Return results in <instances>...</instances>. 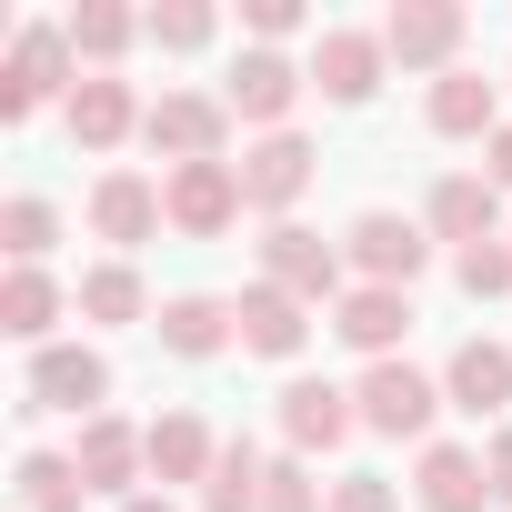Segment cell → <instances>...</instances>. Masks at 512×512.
<instances>
[{
	"label": "cell",
	"instance_id": "6da1fadb",
	"mask_svg": "<svg viewBox=\"0 0 512 512\" xmlns=\"http://www.w3.org/2000/svg\"><path fill=\"white\" fill-rule=\"evenodd\" d=\"M161 211H171V231L211 241V231H231V221H241V171H231V161H191V171H171V181H161Z\"/></svg>",
	"mask_w": 512,
	"mask_h": 512
},
{
	"label": "cell",
	"instance_id": "7a4b0ae2",
	"mask_svg": "<svg viewBox=\"0 0 512 512\" xmlns=\"http://www.w3.org/2000/svg\"><path fill=\"white\" fill-rule=\"evenodd\" d=\"M141 131H151V151H171V171L221 161V101H201V91H161L141 111Z\"/></svg>",
	"mask_w": 512,
	"mask_h": 512
},
{
	"label": "cell",
	"instance_id": "3957f363",
	"mask_svg": "<svg viewBox=\"0 0 512 512\" xmlns=\"http://www.w3.org/2000/svg\"><path fill=\"white\" fill-rule=\"evenodd\" d=\"M352 402H362V422H372V432H402V442H412V432H432V402H442V392H432L412 362H372Z\"/></svg>",
	"mask_w": 512,
	"mask_h": 512
},
{
	"label": "cell",
	"instance_id": "277c9868",
	"mask_svg": "<svg viewBox=\"0 0 512 512\" xmlns=\"http://www.w3.org/2000/svg\"><path fill=\"white\" fill-rule=\"evenodd\" d=\"M262 262H272V282H282L292 302H332V292H342V251H332L322 231H302V221H282V231L262 241Z\"/></svg>",
	"mask_w": 512,
	"mask_h": 512
},
{
	"label": "cell",
	"instance_id": "5b68a950",
	"mask_svg": "<svg viewBox=\"0 0 512 512\" xmlns=\"http://www.w3.org/2000/svg\"><path fill=\"white\" fill-rule=\"evenodd\" d=\"M231 171H241V201H262V211H292V201L312 191V141L272 131V141H251Z\"/></svg>",
	"mask_w": 512,
	"mask_h": 512
},
{
	"label": "cell",
	"instance_id": "8992f818",
	"mask_svg": "<svg viewBox=\"0 0 512 512\" xmlns=\"http://www.w3.org/2000/svg\"><path fill=\"white\" fill-rule=\"evenodd\" d=\"M61 61H71V31H21L11 81H0V121H31V111L61 91Z\"/></svg>",
	"mask_w": 512,
	"mask_h": 512
},
{
	"label": "cell",
	"instance_id": "52a82bcc",
	"mask_svg": "<svg viewBox=\"0 0 512 512\" xmlns=\"http://www.w3.org/2000/svg\"><path fill=\"white\" fill-rule=\"evenodd\" d=\"M161 221H171V211H161V181H141V171H111V181L91 191V231H101V241H121V251H131V241H151Z\"/></svg>",
	"mask_w": 512,
	"mask_h": 512
},
{
	"label": "cell",
	"instance_id": "ba28073f",
	"mask_svg": "<svg viewBox=\"0 0 512 512\" xmlns=\"http://www.w3.org/2000/svg\"><path fill=\"white\" fill-rule=\"evenodd\" d=\"M422 251H432V241H422L412 221H392V211H362V221H352V262H362L382 292H402V282L422 272Z\"/></svg>",
	"mask_w": 512,
	"mask_h": 512
},
{
	"label": "cell",
	"instance_id": "9c48e42d",
	"mask_svg": "<svg viewBox=\"0 0 512 512\" xmlns=\"http://www.w3.org/2000/svg\"><path fill=\"white\" fill-rule=\"evenodd\" d=\"M452 41H462V11H452V0H402V11L382 21V51H392V61H412V71L452 61Z\"/></svg>",
	"mask_w": 512,
	"mask_h": 512
},
{
	"label": "cell",
	"instance_id": "30bf717a",
	"mask_svg": "<svg viewBox=\"0 0 512 512\" xmlns=\"http://www.w3.org/2000/svg\"><path fill=\"white\" fill-rule=\"evenodd\" d=\"M221 101H231L241 121H282V111L302 101V71H292L282 51H241V61H231V91H221Z\"/></svg>",
	"mask_w": 512,
	"mask_h": 512
},
{
	"label": "cell",
	"instance_id": "8fae6325",
	"mask_svg": "<svg viewBox=\"0 0 512 512\" xmlns=\"http://www.w3.org/2000/svg\"><path fill=\"white\" fill-rule=\"evenodd\" d=\"M241 342L262 352V362H292V352L312 342V322H302V302H292L282 282H251V292H241Z\"/></svg>",
	"mask_w": 512,
	"mask_h": 512
},
{
	"label": "cell",
	"instance_id": "7c38bea8",
	"mask_svg": "<svg viewBox=\"0 0 512 512\" xmlns=\"http://www.w3.org/2000/svg\"><path fill=\"white\" fill-rule=\"evenodd\" d=\"M352 352H372V362H392V342L412 332V302L402 292H382V282H362V292H342V322H332Z\"/></svg>",
	"mask_w": 512,
	"mask_h": 512
},
{
	"label": "cell",
	"instance_id": "4fadbf2b",
	"mask_svg": "<svg viewBox=\"0 0 512 512\" xmlns=\"http://www.w3.org/2000/svg\"><path fill=\"white\" fill-rule=\"evenodd\" d=\"M111 392V362L101 352H41L31 362V412H81Z\"/></svg>",
	"mask_w": 512,
	"mask_h": 512
},
{
	"label": "cell",
	"instance_id": "5bb4252c",
	"mask_svg": "<svg viewBox=\"0 0 512 512\" xmlns=\"http://www.w3.org/2000/svg\"><path fill=\"white\" fill-rule=\"evenodd\" d=\"M352 422H362V402H352V392H332V382H292V392H282V432H292L302 452H332Z\"/></svg>",
	"mask_w": 512,
	"mask_h": 512
},
{
	"label": "cell",
	"instance_id": "9a60e30c",
	"mask_svg": "<svg viewBox=\"0 0 512 512\" xmlns=\"http://www.w3.org/2000/svg\"><path fill=\"white\" fill-rule=\"evenodd\" d=\"M492 502V472H482V452H462V442H432L422 452V512H482Z\"/></svg>",
	"mask_w": 512,
	"mask_h": 512
},
{
	"label": "cell",
	"instance_id": "2e32d148",
	"mask_svg": "<svg viewBox=\"0 0 512 512\" xmlns=\"http://www.w3.org/2000/svg\"><path fill=\"white\" fill-rule=\"evenodd\" d=\"M312 81H322L332 101H372V91H382V41H372V31H322Z\"/></svg>",
	"mask_w": 512,
	"mask_h": 512
},
{
	"label": "cell",
	"instance_id": "e0dca14e",
	"mask_svg": "<svg viewBox=\"0 0 512 512\" xmlns=\"http://www.w3.org/2000/svg\"><path fill=\"white\" fill-rule=\"evenodd\" d=\"M492 221H502V201H492V181H482V171H452V181L432 191V231H442V241H462V251H472V241H492Z\"/></svg>",
	"mask_w": 512,
	"mask_h": 512
},
{
	"label": "cell",
	"instance_id": "ac0fdd59",
	"mask_svg": "<svg viewBox=\"0 0 512 512\" xmlns=\"http://www.w3.org/2000/svg\"><path fill=\"white\" fill-rule=\"evenodd\" d=\"M71 462H81L91 492H131V462H151V432H131V422H91Z\"/></svg>",
	"mask_w": 512,
	"mask_h": 512
},
{
	"label": "cell",
	"instance_id": "d6986e66",
	"mask_svg": "<svg viewBox=\"0 0 512 512\" xmlns=\"http://www.w3.org/2000/svg\"><path fill=\"white\" fill-rule=\"evenodd\" d=\"M442 382H452V402L482 422V412H502V402H512V352H502V342H462Z\"/></svg>",
	"mask_w": 512,
	"mask_h": 512
},
{
	"label": "cell",
	"instance_id": "ffe728a7",
	"mask_svg": "<svg viewBox=\"0 0 512 512\" xmlns=\"http://www.w3.org/2000/svg\"><path fill=\"white\" fill-rule=\"evenodd\" d=\"M231 322H241V312H221L211 292H181V302H161V342H171V352H191V362H211V352L231 342Z\"/></svg>",
	"mask_w": 512,
	"mask_h": 512
},
{
	"label": "cell",
	"instance_id": "44dd1931",
	"mask_svg": "<svg viewBox=\"0 0 512 512\" xmlns=\"http://www.w3.org/2000/svg\"><path fill=\"white\" fill-rule=\"evenodd\" d=\"M262 492H272L262 452H251V442H221V462H211V482H201V512H262Z\"/></svg>",
	"mask_w": 512,
	"mask_h": 512
},
{
	"label": "cell",
	"instance_id": "7402d4cb",
	"mask_svg": "<svg viewBox=\"0 0 512 512\" xmlns=\"http://www.w3.org/2000/svg\"><path fill=\"white\" fill-rule=\"evenodd\" d=\"M432 131H452V141L492 131V81H482V71H442V81H432Z\"/></svg>",
	"mask_w": 512,
	"mask_h": 512
},
{
	"label": "cell",
	"instance_id": "603a6c76",
	"mask_svg": "<svg viewBox=\"0 0 512 512\" xmlns=\"http://www.w3.org/2000/svg\"><path fill=\"white\" fill-rule=\"evenodd\" d=\"M121 131H131V91H121V81H81V91H71V141H81V151H111Z\"/></svg>",
	"mask_w": 512,
	"mask_h": 512
},
{
	"label": "cell",
	"instance_id": "cb8c5ba5",
	"mask_svg": "<svg viewBox=\"0 0 512 512\" xmlns=\"http://www.w3.org/2000/svg\"><path fill=\"white\" fill-rule=\"evenodd\" d=\"M221 452H211V432L191 422V412H171V422H151V472L161 482H191V472H211Z\"/></svg>",
	"mask_w": 512,
	"mask_h": 512
},
{
	"label": "cell",
	"instance_id": "d4e9b609",
	"mask_svg": "<svg viewBox=\"0 0 512 512\" xmlns=\"http://www.w3.org/2000/svg\"><path fill=\"white\" fill-rule=\"evenodd\" d=\"M81 492H91L81 462H61V452H31V462H21V502H31V512H81Z\"/></svg>",
	"mask_w": 512,
	"mask_h": 512
},
{
	"label": "cell",
	"instance_id": "484cf974",
	"mask_svg": "<svg viewBox=\"0 0 512 512\" xmlns=\"http://www.w3.org/2000/svg\"><path fill=\"white\" fill-rule=\"evenodd\" d=\"M51 312H61V292H51L41 272H11V282H0V332L41 342V332H51Z\"/></svg>",
	"mask_w": 512,
	"mask_h": 512
},
{
	"label": "cell",
	"instance_id": "4316f807",
	"mask_svg": "<svg viewBox=\"0 0 512 512\" xmlns=\"http://www.w3.org/2000/svg\"><path fill=\"white\" fill-rule=\"evenodd\" d=\"M81 312H91V322H141V272H131V262H101V272L81 282Z\"/></svg>",
	"mask_w": 512,
	"mask_h": 512
},
{
	"label": "cell",
	"instance_id": "83f0119b",
	"mask_svg": "<svg viewBox=\"0 0 512 512\" xmlns=\"http://www.w3.org/2000/svg\"><path fill=\"white\" fill-rule=\"evenodd\" d=\"M51 231H61V221H51V201H11V211H0V241H11V262H21V272L51 251Z\"/></svg>",
	"mask_w": 512,
	"mask_h": 512
},
{
	"label": "cell",
	"instance_id": "f1b7e54d",
	"mask_svg": "<svg viewBox=\"0 0 512 512\" xmlns=\"http://www.w3.org/2000/svg\"><path fill=\"white\" fill-rule=\"evenodd\" d=\"M121 41H131V11H111V0H91V11L71 21V51H81V61H111Z\"/></svg>",
	"mask_w": 512,
	"mask_h": 512
},
{
	"label": "cell",
	"instance_id": "f546056e",
	"mask_svg": "<svg viewBox=\"0 0 512 512\" xmlns=\"http://www.w3.org/2000/svg\"><path fill=\"white\" fill-rule=\"evenodd\" d=\"M462 292H472V302H502V292H512V251H502V241H472V251H462Z\"/></svg>",
	"mask_w": 512,
	"mask_h": 512
},
{
	"label": "cell",
	"instance_id": "4dcf8cb0",
	"mask_svg": "<svg viewBox=\"0 0 512 512\" xmlns=\"http://www.w3.org/2000/svg\"><path fill=\"white\" fill-rule=\"evenodd\" d=\"M151 41L161 51H201L211 41V11H201V0H171V11H151Z\"/></svg>",
	"mask_w": 512,
	"mask_h": 512
},
{
	"label": "cell",
	"instance_id": "1f68e13d",
	"mask_svg": "<svg viewBox=\"0 0 512 512\" xmlns=\"http://www.w3.org/2000/svg\"><path fill=\"white\" fill-rule=\"evenodd\" d=\"M262 512H312V472H302V462H272V492H262Z\"/></svg>",
	"mask_w": 512,
	"mask_h": 512
},
{
	"label": "cell",
	"instance_id": "d6a6232c",
	"mask_svg": "<svg viewBox=\"0 0 512 512\" xmlns=\"http://www.w3.org/2000/svg\"><path fill=\"white\" fill-rule=\"evenodd\" d=\"M332 512H392V482H382V472H352V482L332 492Z\"/></svg>",
	"mask_w": 512,
	"mask_h": 512
},
{
	"label": "cell",
	"instance_id": "836d02e7",
	"mask_svg": "<svg viewBox=\"0 0 512 512\" xmlns=\"http://www.w3.org/2000/svg\"><path fill=\"white\" fill-rule=\"evenodd\" d=\"M251 31L282 41V31H302V11H292V0H251Z\"/></svg>",
	"mask_w": 512,
	"mask_h": 512
},
{
	"label": "cell",
	"instance_id": "e575fe53",
	"mask_svg": "<svg viewBox=\"0 0 512 512\" xmlns=\"http://www.w3.org/2000/svg\"><path fill=\"white\" fill-rule=\"evenodd\" d=\"M482 472H492V502H512V432H492V462Z\"/></svg>",
	"mask_w": 512,
	"mask_h": 512
},
{
	"label": "cell",
	"instance_id": "d590c367",
	"mask_svg": "<svg viewBox=\"0 0 512 512\" xmlns=\"http://www.w3.org/2000/svg\"><path fill=\"white\" fill-rule=\"evenodd\" d=\"M492 181H512V121L492 131Z\"/></svg>",
	"mask_w": 512,
	"mask_h": 512
},
{
	"label": "cell",
	"instance_id": "8d00e7d4",
	"mask_svg": "<svg viewBox=\"0 0 512 512\" xmlns=\"http://www.w3.org/2000/svg\"><path fill=\"white\" fill-rule=\"evenodd\" d=\"M121 512H171V502H121Z\"/></svg>",
	"mask_w": 512,
	"mask_h": 512
}]
</instances>
